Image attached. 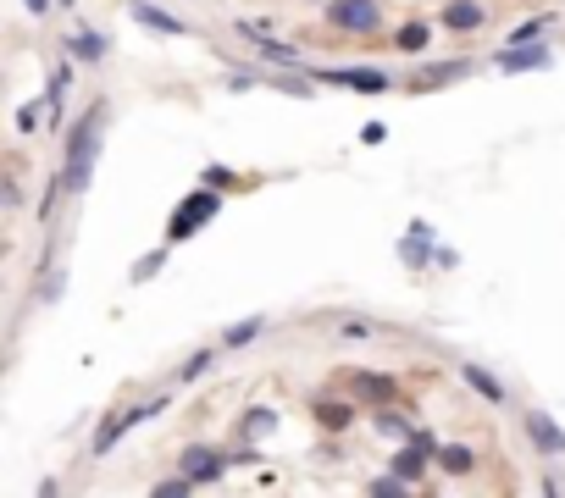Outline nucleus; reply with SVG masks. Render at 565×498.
<instances>
[{
    "instance_id": "393cba45",
    "label": "nucleus",
    "mask_w": 565,
    "mask_h": 498,
    "mask_svg": "<svg viewBox=\"0 0 565 498\" xmlns=\"http://www.w3.org/2000/svg\"><path fill=\"white\" fill-rule=\"evenodd\" d=\"M427 45H433V23H405L394 34V50H405V56H421Z\"/></svg>"
},
{
    "instance_id": "b1692460",
    "label": "nucleus",
    "mask_w": 565,
    "mask_h": 498,
    "mask_svg": "<svg viewBox=\"0 0 565 498\" xmlns=\"http://www.w3.org/2000/svg\"><path fill=\"white\" fill-rule=\"evenodd\" d=\"M277 427V410H261V404H255V410H244L239 415V438L244 443H255V438H266V432Z\"/></svg>"
},
{
    "instance_id": "9d476101",
    "label": "nucleus",
    "mask_w": 565,
    "mask_h": 498,
    "mask_svg": "<svg viewBox=\"0 0 565 498\" xmlns=\"http://www.w3.org/2000/svg\"><path fill=\"white\" fill-rule=\"evenodd\" d=\"M482 23H488V6L482 0H444V17H438L444 34H477Z\"/></svg>"
},
{
    "instance_id": "f8f14e48",
    "label": "nucleus",
    "mask_w": 565,
    "mask_h": 498,
    "mask_svg": "<svg viewBox=\"0 0 565 498\" xmlns=\"http://www.w3.org/2000/svg\"><path fill=\"white\" fill-rule=\"evenodd\" d=\"M128 17L133 23H145L150 34H189V23H178L172 12H161L156 0H128Z\"/></svg>"
},
{
    "instance_id": "cd10ccee",
    "label": "nucleus",
    "mask_w": 565,
    "mask_h": 498,
    "mask_svg": "<svg viewBox=\"0 0 565 498\" xmlns=\"http://www.w3.org/2000/svg\"><path fill=\"white\" fill-rule=\"evenodd\" d=\"M466 72H471V61H438V67H427V78H421V83H455V78H466Z\"/></svg>"
},
{
    "instance_id": "1a4fd4ad",
    "label": "nucleus",
    "mask_w": 565,
    "mask_h": 498,
    "mask_svg": "<svg viewBox=\"0 0 565 498\" xmlns=\"http://www.w3.org/2000/svg\"><path fill=\"white\" fill-rule=\"evenodd\" d=\"M327 23L344 28V34H377V28H383V12H377V6H361V0H333V6H327Z\"/></svg>"
},
{
    "instance_id": "20e7f679",
    "label": "nucleus",
    "mask_w": 565,
    "mask_h": 498,
    "mask_svg": "<svg viewBox=\"0 0 565 498\" xmlns=\"http://www.w3.org/2000/svg\"><path fill=\"white\" fill-rule=\"evenodd\" d=\"M161 410H167V393H161V399H150V404H133V410H111L106 421H100V432H95V443H89V454H111L133 427H139V421H150V415H161Z\"/></svg>"
},
{
    "instance_id": "2eb2a0df",
    "label": "nucleus",
    "mask_w": 565,
    "mask_h": 498,
    "mask_svg": "<svg viewBox=\"0 0 565 498\" xmlns=\"http://www.w3.org/2000/svg\"><path fill=\"white\" fill-rule=\"evenodd\" d=\"M554 28V12H538V17H521L516 28H510V39L499 50H527V45H543V34Z\"/></svg>"
},
{
    "instance_id": "f257e3e1",
    "label": "nucleus",
    "mask_w": 565,
    "mask_h": 498,
    "mask_svg": "<svg viewBox=\"0 0 565 498\" xmlns=\"http://www.w3.org/2000/svg\"><path fill=\"white\" fill-rule=\"evenodd\" d=\"M106 117H111V100L100 95V100H89V111L67 128V139H61V183H67V194H89V183H95Z\"/></svg>"
},
{
    "instance_id": "a878e982",
    "label": "nucleus",
    "mask_w": 565,
    "mask_h": 498,
    "mask_svg": "<svg viewBox=\"0 0 565 498\" xmlns=\"http://www.w3.org/2000/svg\"><path fill=\"white\" fill-rule=\"evenodd\" d=\"M39 122L50 128V100H45V95H39V100H28V106L17 111V133H34Z\"/></svg>"
},
{
    "instance_id": "4be33fe9",
    "label": "nucleus",
    "mask_w": 565,
    "mask_h": 498,
    "mask_svg": "<svg viewBox=\"0 0 565 498\" xmlns=\"http://www.w3.org/2000/svg\"><path fill=\"white\" fill-rule=\"evenodd\" d=\"M167 261H172V244H161V249H150V255H139V261L128 266V283H150V277H161V272H167Z\"/></svg>"
},
{
    "instance_id": "ddd939ff",
    "label": "nucleus",
    "mask_w": 565,
    "mask_h": 498,
    "mask_svg": "<svg viewBox=\"0 0 565 498\" xmlns=\"http://www.w3.org/2000/svg\"><path fill=\"white\" fill-rule=\"evenodd\" d=\"M549 45H527V50H493V67L499 72H543L549 67Z\"/></svg>"
},
{
    "instance_id": "6ab92c4d",
    "label": "nucleus",
    "mask_w": 565,
    "mask_h": 498,
    "mask_svg": "<svg viewBox=\"0 0 565 498\" xmlns=\"http://www.w3.org/2000/svg\"><path fill=\"white\" fill-rule=\"evenodd\" d=\"M372 432H377V438H388V443H399V449H405V443L416 438V421H410V415H399V410H377Z\"/></svg>"
},
{
    "instance_id": "58836bf2",
    "label": "nucleus",
    "mask_w": 565,
    "mask_h": 498,
    "mask_svg": "<svg viewBox=\"0 0 565 498\" xmlns=\"http://www.w3.org/2000/svg\"><path fill=\"white\" fill-rule=\"evenodd\" d=\"M56 6H78V0H56Z\"/></svg>"
},
{
    "instance_id": "412c9836",
    "label": "nucleus",
    "mask_w": 565,
    "mask_h": 498,
    "mask_svg": "<svg viewBox=\"0 0 565 498\" xmlns=\"http://www.w3.org/2000/svg\"><path fill=\"white\" fill-rule=\"evenodd\" d=\"M433 465H438V471H444V476H471V471H477V454H471L466 443H444Z\"/></svg>"
},
{
    "instance_id": "9b49d317",
    "label": "nucleus",
    "mask_w": 565,
    "mask_h": 498,
    "mask_svg": "<svg viewBox=\"0 0 565 498\" xmlns=\"http://www.w3.org/2000/svg\"><path fill=\"white\" fill-rule=\"evenodd\" d=\"M433 227L427 222H410V233L399 238V261L410 266V272H421V266H433Z\"/></svg>"
},
{
    "instance_id": "39448f33",
    "label": "nucleus",
    "mask_w": 565,
    "mask_h": 498,
    "mask_svg": "<svg viewBox=\"0 0 565 498\" xmlns=\"http://www.w3.org/2000/svg\"><path fill=\"white\" fill-rule=\"evenodd\" d=\"M316 83H333V89H355V95H388L394 78L383 67H311Z\"/></svg>"
},
{
    "instance_id": "4468645a",
    "label": "nucleus",
    "mask_w": 565,
    "mask_h": 498,
    "mask_svg": "<svg viewBox=\"0 0 565 498\" xmlns=\"http://www.w3.org/2000/svg\"><path fill=\"white\" fill-rule=\"evenodd\" d=\"M427 465H433V454H421V449H394V460H388V476H399L405 487H416L421 476H427Z\"/></svg>"
},
{
    "instance_id": "7ed1b4c3",
    "label": "nucleus",
    "mask_w": 565,
    "mask_h": 498,
    "mask_svg": "<svg viewBox=\"0 0 565 498\" xmlns=\"http://www.w3.org/2000/svg\"><path fill=\"white\" fill-rule=\"evenodd\" d=\"M228 465H233V454L217 449V443H183V454H178V476H189L194 487L222 482V476H228Z\"/></svg>"
},
{
    "instance_id": "c9c22d12",
    "label": "nucleus",
    "mask_w": 565,
    "mask_h": 498,
    "mask_svg": "<svg viewBox=\"0 0 565 498\" xmlns=\"http://www.w3.org/2000/svg\"><path fill=\"white\" fill-rule=\"evenodd\" d=\"M23 6H28L34 17H50V12H56V0H23Z\"/></svg>"
},
{
    "instance_id": "2f4dec72",
    "label": "nucleus",
    "mask_w": 565,
    "mask_h": 498,
    "mask_svg": "<svg viewBox=\"0 0 565 498\" xmlns=\"http://www.w3.org/2000/svg\"><path fill=\"white\" fill-rule=\"evenodd\" d=\"M338 338H344V344H366L372 327H366V321H338Z\"/></svg>"
},
{
    "instance_id": "6e6552de",
    "label": "nucleus",
    "mask_w": 565,
    "mask_h": 498,
    "mask_svg": "<svg viewBox=\"0 0 565 498\" xmlns=\"http://www.w3.org/2000/svg\"><path fill=\"white\" fill-rule=\"evenodd\" d=\"M266 28H272V23H255V17H250V23H239V34L255 45V56H261V61H272V67H294V61H300V45H289V39H272Z\"/></svg>"
},
{
    "instance_id": "473e14b6",
    "label": "nucleus",
    "mask_w": 565,
    "mask_h": 498,
    "mask_svg": "<svg viewBox=\"0 0 565 498\" xmlns=\"http://www.w3.org/2000/svg\"><path fill=\"white\" fill-rule=\"evenodd\" d=\"M433 266H438V272H455V266H460V249L438 244V249H433Z\"/></svg>"
},
{
    "instance_id": "f3484780",
    "label": "nucleus",
    "mask_w": 565,
    "mask_h": 498,
    "mask_svg": "<svg viewBox=\"0 0 565 498\" xmlns=\"http://www.w3.org/2000/svg\"><path fill=\"white\" fill-rule=\"evenodd\" d=\"M111 50V39L100 34V28H84V34H67V56L73 61H84V67H95L100 56Z\"/></svg>"
},
{
    "instance_id": "bb28decb",
    "label": "nucleus",
    "mask_w": 565,
    "mask_h": 498,
    "mask_svg": "<svg viewBox=\"0 0 565 498\" xmlns=\"http://www.w3.org/2000/svg\"><path fill=\"white\" fill-rule=\"evenodd\" d=\"M366 498H410V487L399 482V476H372V482H366Z\"/></svg>"
},
{
    "instance_id": "72a5a7b5",
    "label": "nucleus",
    "mask_w": 565,
    "mask_h": 498,
    "mask_svg": "<svg viewBox=\"0 0 565 498\" xmlns=\"http://www.w3.org/2000/svg\"><path fill=\"white\" fill-rule=\"evenodd\" d=\"M410 449H421V454H433V460H438V449H444V443H438V438H433V432H427V427H416V438H410Z\"/></svg>"
},
{
    "instance_id": "f704fd0d",
    "label": "nucleus",
    "mask_w": 565,
    "mask_h": 498,
    "mask_svg": "<svg viewBox=\"0 0 565 498\" xmlns=\"http://www.w3.org/2000/svg\"><path fill=\"white\" fill-rule=\"evenodd\" d=\"M361 139H366V144H383V139H388V128H383V122H366Z\"/></svg>"
},
{
    "instance_id": "dca6fc26",
    "label": "nucleus",
    "mask_w": 565,
    "mask_h": 498,
    "mask_svg": "<svg viewBox=\"0 0 565 498\" xmlns=\"http://www.w3.org/2000/svg\"><path fill=\"white\" fill-rule=\"evenodd\" d=\"M460 377H466V388L477 393V399H488V404H505V382L493 377L488 366H477V360H466V366H460Z\"/></svg>"
},
{
    "instance_id": "c756f323",
    "label": "nucleus",
    "mask_w": 565,
    "mask_h": 498,
    "mask_svg": "<svg viewBox=\"0 0 565 498\" xmlns=\"http://www.w3.org/2000/svg\"><path fill=\"white\" fill-rule=\"evenodd\" d=\"M61 288H67V277H61V272H50V277H39V305H56V299H61Z\"/></svg>"
},
{
    "instance_id": "c85d7f7f",
    "label": "nucleus",
    "mask_w": 565,
    "mask_h": 498,
    "mask_svg": "<svg viewBox=\"0 0 565 498\" xmlns=\"http://www.w3.org/2000/svg\"><path fill=\"white\" fill-rule=\"evenodd\" d=\"M150 498H194V482L189 476H167V482L150 487Z\"/></svg>"
},
{
    "instance_id": "7c9ffc66",
    "label": "nucleus",
    "mask_w": 565,
    "mask_h": 498,
    "mask_svg": "<svg viewBox=\"0 0 565 498\" xmlns=\"http://www.w3.org/2000/svg\"><path fill=\"white\" fill-rule=\"evenodd\" d=\"M261 83H266V72H233L228 89H233V95H250V89H261Z\"/></svg>"
},
{
    "instance_id": "ea45409f",
    "label": "nucleus",
    "mask_w": 565,
    "mask_h": 498,
    "mask_svg": "<svg viewBox=\"0 0 565 498\" xmlns=\"http://www.w3.org/2000/svg\"><path fill=\"white\" fill-rule=\"evenodd\" d=\"M361 6H377V0H361Z\"/></svg>"
},
{
    "instance_id": "f03ea898",
    "label": "nucleus",
    "mask_w": 565,
    "mask_h": 498,
    "mask_svg": "<svg viewBox=\"0 0 565 498\" xmlns=\"http://www.w3.org/2000/svg\"><path fill=\"white\" fill-rule=\"evenodd\" d=\"M222 216V194L217 189H194L189 200L178 205V211L167 216V244H183V238H194L205 222H217Z\"/></svg>"
},
{
    "instance_id": "e433bc0d",
    "label": "nucleus",
    "mask_w": 565,
    "mask_h": 498,
    "mask_svg": "<svg viewBox=\"0 0 565 498\" xmlns=\"http://www.w3.org/2000/svg\"><path fill=\"white\" fill-rule=\"evenodd\" d=\"M61 493V482H56V476H45V482H39V493L34 498H56Z\"/></svg>"
},
{
    "instance_id": "5701e85b",
    "label": "nucleus",
    "mask_w": 565,
    "mask_h": 498,
    "mask_svg": "<svg viewBox=\"0 0 565 498\" xmlns=\"http://www.w3.org/2000/svg\"><path fill=\"white\" fill-rule=\"evenodd\" d=\"M311 415L322 421L327 432H349V421H355V410H349V404H338V399H316Z\"/></svg>"
},
{
    "instance_id": "423d86ee",
    "label": "nucleus",
    "mask_w": 565,
    "mask_h": 498,
    "mask_svg": "<svg viewBox=\"0 0 565 498\" xmlns=\"http://www.w3.org/2000/svg\"><path fill=\"white\" fill-rule=\"evenodd\" d=\"M521 432H527V443L543 454V460H560L565 454V432H560V421H554L549 410H527L521 415Z\"/></svg>"
},
{
    "instance_id": "4c0bfd02",
    "label": "nucleus",
    "mask_w": 565,
    "mask_h": 498,
    "mask_svg": "<svg viewBox=\"0 0 565 498\" xmlns=\"http://www.w3.org/2000/svg\"><path fill=\"white\" fill-rule=\"evenodd\" d=\"M538 487H543V498H565V493H560V482H554V476H543Z\"/></svg>"
},
{
    "instance_id": "0eeeda50",
    "label": "nucleus",
    "mask_w": 565,
    "mask_h": 498,
    "mask_svg": "<svg viewBox=\"0 0 565 498\" xmlns=\"http://www.w3.org/2000/svg\"><path fill=\"white\" fill-rule=\"evenodd\" d=\"M338 382H349V393L366 404H377V410H388V404L399 399V382L388 377V371H344Z\"/></svg>"
},
{
    "instance_id": "a211bd4d",
    "label": "nucleus",
    "mask_w": 565,
    "mask_h": 498,
    "mask_svg": "<svg viewBox=\"0 0 565 498\" xmlns=\"http://www.w3.org/2000/svg\"><path fill=\"white\" fill-rule=\"evenodd\" d=\"M217 355H222V344H205V349H194L189 360L178 366V377H172V388H194V382L205 377V371L217 366Z\"/></svg>"
},
{
    "instance_id": "aec40b11",
    "label": "nucleus",
    "mask_w": 565,
    "mask_h": 498,
    "mask_svg": "<svg viewBox=\"0 0 565 498\" xmlns=\"http://www.w3.org/2000/svg\"><path fill=\"white\" fill-rule=\"evenodd\" d=\"M261 332H266V316H244V321H233V327H222L217 344H222V349H250Z\"/></svg>"
}]
</instances>
